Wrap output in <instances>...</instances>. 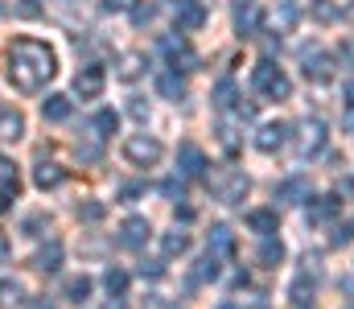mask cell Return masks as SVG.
Masks as SVG:
<instances>
[{
    "label": "cell",
    "mask_w": 354,
    "mask_h": 309,
    "mask_svg": "<svg viewBox=\"0 0 354 309\" xmlns=\"http://www.w3.org/2000/svg\"><path fill=\"white\" fill-rule=\"evenodd\" d=\"M79 218H87V223H99V218H103V206H99V203H83V206H79Z\"/></svg>",
    "instance_id": "cell-27"
},
{
    "label": "cell",
    "mask_w": 354,
    "mask_h": 309,
    "mask_svg": "<svg viewBox=\"0 0 354 309\" xmlns=\"http://www.w3.org/2000/svg\"><path fill=\"white\" fill-rule=\"evenodd\" d=\"M235 29H239V33H256V29H260V8H256L252 0H243V4L235 8Z\"/></svg>",
    "instance_id": "cell-8"
},
{
    "label": "cell",
    "mask_w": 354,
    "mask_h": 309,
    "mask_svg": "<svg viewBox=\"0 0 354 309\" xmlns=\"http://www.w3.org/2000/svg\"><path fill=\"white\" fill-rule=\"evenodd\" d=\"M25 132V120H21V111H0V140H17Z\"/></svg>",
    "instance_id": "cell-12"
},
{
    "label": "cell",
    "mask_w": 354,
    "mask_h": 309,
    "mask_svg": "<svg viewBox=\"0 0 354 309\" xmlns=\"http://www.w3.org/2000/svg\"><path fill=\"white\" fill-rule=\"evenodd\" d=\"M248 227L260 231V235H272V231H276V210H268V206L252 210V214H248Z\"/></svg>",
    "instance_id": "cell-14"
},
{
    "label": "cell",
    "mask_w": 354,
    "mask_h": 309,
    "mask_svg": "<svg viewBox=\"0 0 354 309\" xmlns=\"http://www.w3.org/2000/svg\"><path fill=\"white\" fill-rule=\"evenodd\" d=\"M120 243H124V247H140V243H149V223H145V218H128V223L120 227Z\"/></svg>",
    "instance_id": "cell-7"
},
{
    "label": "cell",
    "mask_w": 354,
    "mask_h": 309,
    "mask_svg": "<svg viewBox=\"0 0 354 309\" xmlns=\"http://www.w3.org/2000/svg\"><path fill=\"white\" fill-rule=\"evenodd\" d=\"M120 194H124V203H136V194H140V186H124Z\"/></svg>",
    "instance_id": "cell-29"
},
{
    "label": "cell",
    "mask_w": 354,
    "mask_h": 309,
    "mask_svg": "<svg viewBox=\"0 0 354 309\" xmlns=\"http://www.w3.org/2000/svg\"><path fill=\"white\" fill-rule=\"evenodd\" d=\"M124 157L132 161V165H157L161 157H165V149H161V140H153V136H128V144H124Z\"/></svg>",
    "instance_id": "cell-3"
},
{
    "label": "cell",
    "mask_w": 354,
    "mask_h": 309,
    "mask_svg": "<svg viewBox=\"0 0 354 309\" xmlns=\"http://www.w3.org/2000/svg\"><path fill=\"white\" fill-rule=\"evenodd\" d=\"M103 285H107V293H115V297H124V293H128V277H124L120 268H111V272L103 277Z\"/></svg>",
    "instance_id": "cell-21"
},
{
    "label": "cell",
    "mask_w": 354,
    "mask_h": 309,
    "mask_svg": "<svg viewBox=\"0 0 354 309\" xmlns=\"http://www.w3.org/2000/svg\"><path fill=\"white\" fill-rule=\"evenodd\" d=\"M91 297V277H79V281H66V301L71 306H83Z\"/></svg>",
    "instance_id": "cell-16"
},
{
    "label": "cell",
    "mask_w": 354,
    "mask_h": 309,
    "mask_svg": "<svg viewBox=\"0 0 354 309\" xmlns=\"http://www.w3.org/2000/svg\"><path fill=\"white\" fill-rule=\"evenodd\" d=\"M103 83H107L103 66H83V71L75 75V95H79V100H99Z\"/></svg>",
    "instance_id": "cell-4"
},
{
    "label": "cell",
    "mask_w": 354,
    "mask_h": 309,
    "mask_svg": "<svg viewBox=\"0 0 354 309\" xmlns=\"http://www.w3.org/2000/svg\"><path fill=\"white\" fill-rule=\"evenodd\" d=\"M153 17H157V8H153V4H136V8H132V21H136V25H149Z\"/></svg>",
    "instance_id": "cell-25"
},
{
    "label": "cell",
    "mask_w": 354,
    "mask_h": 309,
    "mask_svg": "<svg viewBox=\"0 0 354 309\" xmlns=\"http://www.w3.org/2000/svg\"><path fill=\"white\" fill-rule=\"evenodd\" d=\"M161 247H165V256H181V252H189V239L185 235H165Z\"/></svg>",
    "instance_id": "cell-22"
},
{
    "label": "cell",
    "mask_w": 354,
    "mask_h": 309,
    "mask_svg": "<svg viewBox=\"0 0 354 309\" xmlns=\"http://www.w3.org/2000/svg\"><path fill=\"white\" fill-rule=\"evenodd\" d=\"M58 264H62V243H50V247H41L33 256V268L37 272H58Z\"/></svg>",
    "instance_id": "cell-11"
},
{
    "label": "cell",
    "mask_w": 354,
    "mask_h": 309,
    "mask_svg": "<svg viewBox=\"0 0 354 309\" xmlns=\"http://www.w3.org/2000/svg\"><path fill=\"white\" fill-rule=\"evenodd\" d=\"M115 124H120V115H115V111H107V107H103V111H95V120H91V128H99V136H111V132H115Z\"/></svg>",
    "instance_id": "cell-19"
},
{
    "label": "cell",
    "mask_w": 354,
    "mask_h": 309,
    "mask_svg": "<svg viewBox=\"0 0 354 309\" xmlns=\"http://www.w3.org/2000/svg\"><path fill=\"white\" fill-rule=\"evenodd\" d=\"M202 169H206V157H202V149H198V144H181V174L198 178Z\"/></svg>",
    "instance_id": "cell-10"
},
{
    "label": "cell",
    "mask_w": 354,
    "mask_h": 309,
    "mask_svg": "<svg viewBox=\"0 0 354 309\" xmlns=\"http://www.w3.org/2000/svg\"><path fill=\"white\" fill-rule=\"evenodd\" d=\"M4 260H8V239L0 235V264H4Z\"/></svg>",
    "instance_id": "cell-30"
},
{
    "label": "cell",
    "mask_w": 354,
    "mask_h": 309,
    "mask_svg": "<svg viewBox=\"0 0 354 309\" xmlns=\"http://www.w3.org/2000/svg\"><path fill=\"white\" fill-rule=\"evenodd\" d=\"M280 256H284V247H280V243H264V247H260L264 268H276V264H280Z\"/></svg>",
    "instance_id": "cell-24"
},
{
    "label": "cell",
    "mask_w": 354,
    "mask_h": 309,
    "mask_svg": "<svg viewBox=\"0 0 354 309\" xmlns=\"http://www.w3.org/2000/svg\"><path fill=\"white\" fill-rule=\"evenodd\" d=\"M218 309H239V306H231V301H223V306H218Z\"/></svg>",
    "instance_id": "cell-31"
},
{
    "label": "cell",
    "mask_w": 354,
    "mask_h": 309,
    "mask_svg": "<svg viewBox=\"0 0 354 309\" xmlns=\"http://www.w3.org/2000/svg\"><path fill=\"white\" fill-rule=\"evenodd\" d=\"M252 83H256V91H260V95H276V100H284V95L292 91L288 75H284L280 66H272V62H260V66H256Z\"/></svg>",
    "instance_id": "cell-2"
},
{
    "label": "cell",
    "mask_w": 354,
    "mask_h": 309,
    "mask_svg": "<svg viewBox=\"0 0 354 309\" xmlns=\"http://www.w3.org/2000/svg\"><path fill=\"white\" fill-rule=\"evenodd\" d=\"M181 12H177V29H198L202 21H206V8L198 4V0H189V4H177Z\"/></svg>",
    "instance_id": "cell-9"
},
{
    "label": "cell",
    "mask_w": 354,
    "mask_h": 309,
    "mask_svg": "<svg viewBox=\"0 0 354 309\" xmlns=\"http://www.w3.org/2000/svg\"><path fill=\"white\" fill-rule=\"evenodd\" d=\"M41 115H46V120H54V124H58V120H66V115H71V100H66V95H50V100L41 103Z\"/></svg>",
    "instance_id": "cell-15"
},
{
    "label": "cell",
    "mask_w": 354,
    "mask_h": 309,
    "mask_svg": "<svg viewBox=\"0 0 354 309\" xmlns=\"http://www.w3.org/2000/svg\"><path fill=\"white\" fill-rule=\"evenodd\" d=\"M284 140H288V124H264V128H260V136H256L260 153H276Z\"/></svg>",
    "instance_id": "cell-6"
},
{
    "label": "cell",
    "mask_w": 354,
    "mask_h": 309,
    "mask_svg": "<svg viewBox=\"0 0 354 309\" xmlns=\"http://www.w3.org/2000/svg\"><path fill=\"white\" fill-rule=\"evenodd\" d=\"M33 182H37V190H58V186L66 182V174H62L54 161H37V169H33Z\"/></svg>",
    "instance_id": "cell-5"
},
{
    "label": "cell",
    "mask_w": 354,
    "mask_h": 309,
    "mask_svg": "<svg viewBox=\"0 0 354 309\" xmlns=\"http://www.w3.org/2000/svg\"><path fill=\"white\" fill-rule=\"evenodd\" d=\"M128 4H132V0H103L107 12H120V8H128Z\"/></svg>",
    "instance_id": "cell-28"
},
{
    "label": "cell",
    "mask_w": 354,
    "mask_h": 309,
    "mask_svg": "<svg viewBox=\"0 0 354 309\" xmlns=\"http://www.w3.org/2000/svg\"><path fill=\"white\" fill-rule=\"evenodd\" d=\"M309 12H313V21L330 25V21L338 17V4H334V0H309Z\"/></svg>",
    "instance_id": "cell-17"
},
{
    "label": "cell",
    "mask_w": 354,
    "mask_h": 309,
    "mask_svg": "<svg viewBox=\"0 0 354 309\" xmlns=\"http://www.w3.org/2000/svg\"><path fill=\"white\" fill-rule=\"evenodd\" d=\"M37 227H50V218H46L41 210H37V214H25V231H29V235H41Z\"/></svg>",
    "instance_id": "cell-26"
},
{
    "label": "cell",
    "mask_w": 354,
    "mask_h": 309,
    "mask_svg": "<svg viewBox=\"0 0 354 309\" xmlns=\"http://www.w3.org/2000/svg\"><path fill=\"white\" fill-rule=\"evenodd\" d=\"M231 100H235V83L223 79V83L214 87V103H218V107H231Z\"/></svg>",
    "instance_id": "cell-23"
},
{
    "label": "cell",
    "mask_w": 354,
    "mask_h": 309,
    "mask_svg": "<svg viewBox=\"0 0 354 309\" xmlns=\"http://www.w3.org/2000/svg\"><path fill=\"white\" fill-rule=\"evenodd\" d=\"M8 194H17V165L0 157V203H8Z\"/></svg>",
    "instance_id": "cell-13"
},
{
    "label": "cell",
    "mask_w": 354,
    "mask_h": 309,
    "mask_svg": "<svg viewBox=\"0 0 354 309\" xmlns=\"http://www.w3.org/2000/svg\"><path fill=\"white\" fill-rule=\"evenodd\" d=\"M54 71H58V58H54V50H50L46 41H37V37H17V41L8 46V83H12L17 91H25V95L41 91V87L54 79Z\"/></svg>",
    "instance_id": "cell-1"
},
{
    "label": "cell",
    "mask_w": 354,
    "mask_h": 309,
    "mask_svg": "<svg viewBox=\"0 0 354 309\" xmlns=\"http://www.w3.org/2000/svg\"><path fill=\"white\" fill-rule=\"evenodd\" d=\"M33 4H37V0H33Z\"/></svg>",
    "instance_id": "cell-32"
},
{
    "label": "cell",
    "mask_w": 354,
    "mask_h": 309,
    "mask_svg": "<svg viewBox=\"0 0 354 309\" xmlns=\"http://www.w3.org/2000/svg\"><path fill=\"white\" fill-rule=\"evenodd\" d=\"M157 91H161V95H169V100H181V95H185V83H181V79H177V75H161V79H157Z\"/></svg>",
    "instance_id": "cell-18"
},
{
    "label": "cell",
    "mask_w": 354,
    "mask_h": 309,
    "mask_svg": "<svg viewBox=\"0 0 354 309\" xmlns=\"http://www.w3.org/2000/svg\"><path fill=\"white\" fill-rule=\"evenodd\" d=\"M161 46H165V54H169L174 62H177V58H181V62H194V50H189V46L181 41V37H177V41H174V37H165Z\"/></svg>",
    "instance_id": "cell-20"
}]
</instances>
